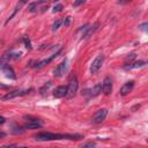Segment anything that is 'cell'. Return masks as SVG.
<instances>
[{"mask_svg":"<svg viewBox=\"0 0 148 148\" xmlns=\"http://www.w3.org/2000/svg\"><path fill=\"white\" fill-rule=\"evenodd\" d=\"M62 9V5H60V3H58V5H56L54 7H53V9H52V12L53 13H58V12H60Z\"/></svg>","mask_w":148,"mask_h":148,"instance_id":"cell-21","label":"cell"},{"mask_svg":"<svg viewBox=\"0 0 148 148\" xmlns=\"http://www.w3.org/2000/svg\"><path fill=\"white\" fill-rule=\"evenodd\" d=\"M103 62H104V56H103V54H98V56H96V58H95V59L92 60V62H91V66H90V73H91V74H96V73L101 69Z\"/></svg>","mask_w":148,"mask_h":148,"instance_id":"cell-4","label":"cell"},{"mask_svg":"<svg viewBox=\"0 0 148 148\" xmlns=\"http://www.w3.org/2000/svg\"><path fill=\"white\" fill-rule=\"evenodd\" d=\"M102 91L104 95H110L112 92V80L110 76H106L102 83Z\"/></svg>","mask_w":148,"mask_h":148,"instance_id":"cell-7","label":"cell"},{"mask_svg":"<svg viewBox=\"0 0 148 148\" xmlns=\"http://www.w3.org/2000/svg\"><path fill=\"white\" fill-rule=\"evenodd\" d=\"M24 119H28V123L24 125V128L25 130H36V128H39L44 125V123L37 118H32V117H24Z\"/></svg>","mask_w":148,"mask_h":148,"instance_id":"cell-3","label":"cell"},{"mask_svg":"<svg viewBox=\"0 0 148 148\" xmlns=\"http://www.w3.org/2000/svg\"><path fill=\"white\" fill-rule=\"evenodd\" d=\"M102 92V83H96L92 88H90V96L95 97Z\"/></svg>","mask_w":148,"mask_h":148,"instance_id":"cell-15","label":"cell"},{"mask_svg":"<svg viewBox=\"0 0 148 148\" xmlns=\"http://www.w3.org/2000/svg\"><path fill=\"white\" fill-rule=\"evenodd\" d=\"M1 71L3 72V74H5L7 77H9V79H12V80H15V79H16V75H15V72H14L13 67L9 66L8 64H2V65H1Z\"/></svg>","mask_w":148,"mask_h":148,"instance_id":"cell-10","label":"cell"},{"mask_svg":"<svg viewBox=\"0 0 148 148\" xmlns=\"http://www.w3.org/2000/svg\"><path fill=\"white\" fill-rule=\"evenodd\" d=\"M84 1H86V0H75V1H74V7L81 6L82 3H84Z\"/></svg>","mask_w":148,"mask_h":148,"instance_id":"cell-23","label":"cell"},{"mask_svg":"<svg viewBox=\"0 0 148 148\" xmlns=\"http://www.w3.org/2000/svg\"><path fill=\"white\" fill-rule=\"evenodd\" d=\"M98 25H99V24H98V22H96V23H95V24H94L91 28H87L86 34L83 35V38H88V37H90V36H91V35H92V34H94V32L97 30Z\"/></svg>","mask_w":148,"mask_h":148,"instance_id":"cell-16","label":"cell"},{"mask_svg":"<svg viewBox=\"0 0 148 148\" xmlns=\"http://www.w3.org/2000/svg\"><path fill=\"white\" fill-rule=\"evenodd\" d=\"M22 40H23V43H24L25 47L30 51V50L32 49V46H31V42H30V38H29L28 36H23V37H22Z\"/></svg>","mask_w":148,"mask_h":148,"instance_id":"cell-17","label":"cell"},{"mask_svg":"<svg viewBox=\"0 0 148 148\" xmlns=\"http://www.w3.org/2000/svg\"><path fill=\"white\" fill-rule=\"evenodd\" d=\"M135 57H136V54H135V53H131V54H128V56H127V59H128V60H130V59L132 60V59H134Z\"/></svg>","mask_w":148,"mask_h":148,"instance_id":"cell-26","label":"cell"},{"mask_svg":"<svg viewBox=\"0 0 148 148\" xmlns=\"http://www.w3.org/2000/svg\"><path fill=\"white\" fill-rule=\"evenodd\" d=\"M146 65V61L145 60H139V61H134L132 64H128L126 65L124 68L126 71H130V69H135V68H140V67H143Z\"/></svg>","mask_w":148,"mask_h":148,"instance_id":"cell-14","label":"cell"},{"mask_svg":"<svg viewBox=\"0 0 148 148\" xmlns=\"http://www.w3.org/2000/svg\"><path fill=\"white\" fill-rule=\"evenodd\" d=\"M37 141H53V140H81L83 136L80 134H61L52 132H39L34 135Z\"/></svg>","mask_w":148,"mask_h":148,"instance_id":"cell-1","label":"cell"},{"mask_svg":"<svg viewBox=\"0 0 148 148\" xmlns=\"http://www.w3.org/2000/svg\"><path fill=\"white\" fill-rule=\"evenodd\" d=\"M61 23H62V21H61V20H57V21H56V22L53 23V25H52V30H53V31H56V30H58Z\"/></svg>","mask_w":148,"mask_h":148,"instance_id":"cell-18","label":"cell"},{"mask_svg":"<svg viewBox=\"0 0 148 148\" xmlns=\"http://www.w3.org/2000/svg\"><path fill=\"white\" fill-rule=\"evenodd\" d=\"M60 53H61V50H59V51H58L57 53H54V54H52L51 57H49V58H46V59H43V60H40V61H38V62L36 64V68H38V69H39V68H42V67H44L45 65H49V64H50V62H51L52 60H54V59H56V58H57V57H58V56H59Z\"/></svg>","mask_w":148,"mask_h":148,"instance_id":"cell-11","label":"cell"},{"mask_svg":"<svg viewBox=\"0 0 148 148\" xmlns=\"http://www.w3.org/2000/svg\"><path fill=\"white\" fill-rule=\"evenodd\" d=\"M131 1H133V0H119L118 3H119V5H126V3L131 2Z\"/></svg>","mask_w":148,"mask_h":148,"instance_id":"cell-25","label":"cell"},{"mask_svg":"<svg viewBox=\"0 0 148 148\" xmlns=\"http://www.w3.org/2000/svg\"><path fill=\"white\" fill-rule=\"evenodd\" d=\"M71 20H72V18H71V16H67V17L64 20V25H65L66 28H67V27H69V24H71Z\"/></svg>","mask_w":148,"mask_h":148,"instance_id":"cell-22","label":"cell"},{"mask_svg":"<svg viewBox=\"0 0 148 148\" xmlns=\"http://www.w3.org/2000/svg\"><path fill=\"white\" fill-rule=\"evenodd\" d=\"M5 121H6V119H5L3 117H1V116H0V125H2Z\"/></svg>","mask_w":148,"mask_h":148,"instance_id":"cell-28","label":"cell"},{"mask_svg":"<svg viewBox=\"0 0 148 148\" xmlns=\"http://www.w3.org/2000/svg\"><path fill=\"white\" fill-rule=\"evenodd\" d=\"M66 68H67V59H64V60L56 67V69H54V72H53V75H54L56 77L62 76V74H65Z\"/></svg>","mask_w":148,"mask_h":148,"instance_id":"cell-8","label":"cell"},{"mask_svg":"<svg viewBox=\"0 0 148 148\" xmlns=\"http://www.w3.org/2000/svg\"><path fill=\"white\" fill-rule=\"evenodd\" d=\"M27 2H28V0H18V2H17V3H16V6H15L14 12H13V13H12V15H10V16L7 18L6 24H7V23H8V22H9V21H10V20H12V18L15 16V15H16V13H17V12H20V10H21V8H22V7H23V6H24Z\"/></svg>","mask_w":148,"mask_h":148,"instance_id":"cell-13","label":"cell"},{"mask_svg":"<svg viewBox=\"0 0 148 148\" xmlns=\"http://www.w3.org/2000/svg\"><path fill=\"white\" fill-rule=\"evenodd\" d=\"M29 12H31V13H34L36 9H37V2H32V3H30L29 5Z\"/></svg>","mask_w":148,"mask_h":148,"instance_id":"cell-20","label":"cell"},{"mask_svg":"<svg viewBox=\"0 0 148 148\" xmlns=\"http://www.w3.org/2000/svg\"><path fill=\"white\" fill-rule=\"evenodd\" d=\"M79 89V81L76 79V76H73L67 86V92H66V97L67 98H72L75 96V94L77 92Z\"/></svg>","mask_w":148,"mask_h":148,"instance_id":"cell-2","label":"cell"},{"mask_svg":"<svg viewBox=\"0 0 148 148\" xmlns=\"http://www.w3.org/2000/svg\"><path fill=\"white\" fill-rule=\"evenodd\" d=\"M146 27H147V23H143V24H141L139 28H141L142 30H146Z\"/></svg>","mask_w":148,"mask_h":148,"instance_id":"cell-27","label":"cell"},{"mask_svg":"<svg viewBox=\"0 0 148 148\" xmlns=\"http://www.w3.org/2000/svg\"><path fill=\"white\" fill-rule=\"evenodd\" d=\"M106 116H108V109H99L92 116V123L94 124H101L105 120Z\"/></svg>","mask_w":148,"mask_h":148,"instance_id":"cell-6","label":"cell"},{"mask_svg":"<svg viewBox=\"0 0 148 148\" xmlns=\"http://www.w3.org/2000/svg\"><path fill=\"white\" fill-rule=\"evenodd\" d=\"M134 81L133 80H131V81H127L126 83H124L123 84V87L120 88V90H119V94H120V96H126L127 94H130L132 90H133V88H134Z\"/></svg>","mask_w":148,"mask_h":148,"instance_id":"cell-9","label":"cell"},{"mask_svg":"<svg viewBox=\"0 0 148 148\" xmlns=\"http://www.w3.org/2000/svg\"><path fill=\"white\" fill-rule=\"evenodd\" d=\"M50 87H51V82L49 81L46 84H44V86H43V87L39 89V92H40V94H44V91H45V90H47Z\"/></svg>","mask_w":148,"mask_h":148,"instance_id":"cell-19","label":"cell"},{"mask_svg":"<svg viewBox=\"0 0 148 148\" xmlns=\"http://www.w3.org/2000/svg\"><path fill=\"white\" fill-rule=\"evenodd\" d=\"M6 136V133L5 132H0V139H3Z\"/></svg>","mask_w":148,"mask_h":148,"instance_id":"cell-29","label":"cell"},{"mask_svg":"<svg viewBox=\"0 0 148 148\" xmlns=\"http://www.w3.org/2000/svg\"><path fill=\"white\" fill-rule=\"evenodd\" d=\"M96 143L95 142H87V143H83L82 147H95Z\"/></svg>","mask_w":148,"mask_h":148,"instance_id":"cell-24","label":"cell"},{"mask_svg":"<svg viewBox=\"0 0 148 148\" xmlns=\"http://www.w3.org/2000/svg\"><path fill=\"white\" fill-rule=\"evenodd\" d=\"M30 91H32V88L30 89H25V90H14V91H10V92H7L2 99L3 101H7V99H12V98H15V97H20V96H24V95H28Z\"/></svg>","mask_w":148,"mask_h":148,"instance_id":"cell-5","label":"cell"},{"mask_svg":"<svg viewBox=\"0 0 148 148\" xmlns=\"http://www.w3.org/2000/svg\"><path fill=\"white\" fill-rule=\"evenodd\" d=\"M66 92H67V87L66 86H59L54 89L53 91V96L56 98H62L66 96Z\"/></svg>","mask_w":148,"mask_h":148,"instance_id":"cell-12","label":"cell"}]
</instances>
